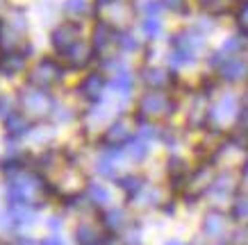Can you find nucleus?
<instances>
[{
	"label": "nucleus",
	"mask_w": 248,
	"mask_h": 245,
	"mask_svg": "<svg viewBox=\"0 0 248 245\" xmlns=\"http://www.w3.org/2000/svg\"><path fill=\"white\" fill-rule=\"evenodd\" d=\"M121 186H123V188H125V191H141V179L139 177H125V179H121Z\"/></svg>",
	"instance_id": "obj_30"
},
{
	"label": "nucleus",
	"mask_w": 248,
	"mask_h": 245,
	"mask_svg": "<svg viewBox=\"0 0 248 245\" xmlns=\"http://www.w3.org/2000/svg\"><path fill=\"white\" fill-rule=\"evenodd\" d=\"M232 0H203V7L207 12H214V14H221V12H226L228 5H230Z\"/></svg>",
	"instance_id": "obj_27"
},
{
	"label": "nucleus",
	"mask_w": 248,
	"mask_h": 245,
	"mask_svg": "<svg viewBox=\"0 0 248 245\" xmlns=\"http://www.w3.org/2000/svg\"><path fill=\"white\" fill-rule=\"evenodd\" d=\"M2 123H5L7 136H14V139H23V136H28V134L34 130L30 116H28V114H21V112H14L12 116H7V118L2 120Z\"/></svg>",
	"instance_id": "obj_10"
},
{
	"label": "nucleus",
	"mask_w": 248,
	"mask_h": 245,
	"mask_svg": "<svg viewBox=\"0 0 248 245\" xmlns=\"http://www.w3.org/2000/svg\"><path fill=\"white\" fill-rule=\"evenodd\" d=\"M48 227H50V230L53 231H57L62 227V220L60 218H57V216H53V218H50V220H48Z\"/></svg>",
	"instance_id": "obj_33"
},
{
	"label": "nucleus",
	"mask_w": 248,
	"mask_h": 245,
	"mask_svg": "<svg viewBox=\"0 0 248 245\" xmlns=\"http://www.w3.org/2000/svg\"><path fill=\"white\" fill-rule=\"evenodd\" d=\"M105 86H107V82H105V77H103V75H100V73H89L82 82H80L78 93H80L87 102L98 104L100 100H103V91H105Z\"/></svg>",
	"instance_id": "obj_6"
},
{
	"label": "nucleus",
	"mask_w": 248,
	"mask_h": 245,
	"mask_svg": "<svg viewBox=\"0 0 248 245\" xmlns=\"http://www.w3.org/2000/svg\"><path fill=\"white\" fill-rule=\"evenodd\" d=\"M218 75L226 82H239L248 75V61L241 57H228L221 66H218Z\"/></svg>",
	"instance_id": "obj_11"
},
{
	"label": "nucleus",
	"mask_w": 248,
	"mask_h": 245,
	"mask_svg": "<svg viewBox=\"0 0 248 245\" xmlns=\"http://www.w3.org/2000/svg\"><path fill=\"white\" fill-rule=\"evenodd\" d=\"M244 45H246V41H244L241 37H232V39H228L226 43L218 48V52H221V55H223V57L228 59V57H234V55H237V52H239Z\"/></svg>",
	"instance_id": "obj_20"
},
{
	"label": "nucleus",
	"mask_w": 248,
	"mask_h": 245,
	"mask_svg": "<svg viewBox=\"0 0 248 245\" xmlns=\"http://www.w3.org/2000/svg\"><path fill=\"white\" fill-rule=\"evenodd\" d=\"M237 21H239L241 30L248 34V0H244V2H241L239 12H237Z\"/></svg>",
	"instance_id": "obj_29"
},
{
	"label": "nucleus",
	"mask_w": 248,
	"mask_h": 245,
	"mask_svg": "<svg viewBox=\"0 0 248 245\" xmlns=\"http://www.w3.org/2000/svg\"><path fill=\"white\" fill-rule=\"evenodd\" d=\"M76 243L78 245H103V236L93 225H78L76 227Z\"/></svg>",
	"instance_id": "obj_16"
},
{
	"label": "nucleus",
	"mask_w": 248,
	"mask_h": 245,
	"mask_svg": "<svg viewBox=\"0 0 248 245\" xmlns=\"http://www.w3.org/2000/svg\"><path fill=\"white\" fill-rule=\"evenodd\" d=\"M162 9H164L162 0H141V5H137V12H141L143 16H159Z\"/></svg>",
	"instance_id": "obj_23"
},
{
	"label": "nucleus",
	"mask_w": 248,
	"mask_h": 245,
	"mask_svg": "<svg viewBox=\"0 0 248 245\" xmlns=\"http://www.w3.org/2000/svg\"><path fill=\"white\" fill-rule=\"evenodd\" d=\"M80 34H82V28H80V23H76V21L60 23V25H57V28L53 30V34H50L53 48L60 52V55H64L68 48H73V45L80 41Z\"/></svg>",
	"instance_id": "obj_4"
},
{
	"label": "nucleus",
	"mask_w": 248,
	"mask_h": 245,
	"mask_svg": "<svg viewBox=\"0 0 248 245\" xmlns=\"http://www.w3.org/2000/svg\"><path fill=\"white\" fill-rule=\"evenodd\" d=\"M18 102H21L23 112L28 114V116H50V109H53L55 100L48 96L46 89H39V86H32L30 84L28 89L21 91Z\"/></svg>",
	"instance_id": "obj_2"
},
{
	"label": "nucleus",
	"mask_w": 248,
	"mask_h": 245,
	"mask_svg": "<svg viewBox=\"0 0 248 245\" xmlns=\"http://www.w3.org/2000/svg\"><path fill=\"white\" fill-rule=\"evenodd\" d=\"M12 245H41L39 241H34V238H28V236H18Z\"/></svg>",
	"instance_id": "obj_32"
},
{
	"label": "nucleus",
	"mask_w": 248,
	"mask_h": 245,
	"mask_svg": "<svg viewBox=\"0 0 248 245\" xmlns=\"http://www.w3.org/2000/svg\"><path fill=\"white\" fill-rule=\"evenodd\" d=\"M87 191H89V198L93 204H107V202H109V191H107L103 184L91 182V184L87 186Z\"/></svg>",
	"instance_id": "obj_18"
},
{
	"label": "nucleus",
	"mask_w": 248,
	"mask_h": 245,
	"mask_svg": "<svg viewBox=\"0 0 248 245\" xmlns=\"http://www.w3.org/2000/svg\"><path fill=\"white\" fill-rule=\"evenodd\" d=\"M25 57H28V55L23 50L2 52V55H0V75L12 77V75H18L21 71H25V64H28Z\"/></svg>",
	"instance_id": "obj_12"
},
{
	"label": "nucleus",
	"mask_w": 248,
	"mask_h": 245,
	"mask_svg": "<svg viewBox=\"0 0 248 245\" xmlns=\"http://www.w3.org/2000/svg\"><path fill=\"white\" fill-rule=\"evenodd\" d=\"M64 61H66L71 68H84V66H89L91 59L96 57V52H93V48H91V43H87V41H78L73 48H68L64 55Z\"/></svg>",
	"instance_id": "obj_7"
},
{
	"label": "nucleus",
	"mask_w": 248,
	"mask_h": 245,
	"mask_svg": "<svg viewBox=\"0 0 248 245\" xmlns=\"http://www.w3.org/2000/svg\"><path fill=\"white\" fill-rule=\"evenodd\" d=\"M139 39L132 34V32H128V30H123V32H119V48H123L125 52H135V50H139Z\"/></svg>",
	"instance_id": "obj_21"
},
{
	"label": "nucleus",
	"mask_w": 248,
	"mask_h": 245,
	"mask_svg": "<svg viewBox=\"0 0 248 245\" xmlns=\"http://www.w3.org/2000/svg\"><path fill=\"white\" fill-rule=\"evenodd\" d=\"M128 139H130V127L123 118H119L116 123H112L109 130H107V134H105V141L109 143L112 148H119L121 143L128 141Z\"/></svg>",
	"instance_id": "obj_15"
},
{
	"label": "nucleus",
	"mask_w": 248,
	"mask_h": 245,
	"mask_svg": "<svg viewBox=\"0 0 248 245\" xmlns=\"http://www.w3.org/2000/svg\"><path fill=\"white\" fill-rule=\"evenodd\" d=\"M141 82L148 84V86H153V89H162V86H166V84L171 82V73L164 71V68L148 66L141 71Z\"/></svg>",
	"instance_id": "obj_14"
},
{
	"label": "nucleus",
	"mask_w": 248,
	"mask_h": 245,
	"mask_svg": "<svg viewBox=\"0 0 248 245\" xmlns=\"http://www.w3.org/2000/svg\"><path fill=\"white\" fill-rule=\"evenodd\" d=\"M146 155H148V150H146V143H143V139H135V141H130V157H132V159L141 161Z\"/></svg>",
	"instance_id": "obj_26"
},
{
	"label": "nucleus",
	"mask_w": 248,
	"mask_h": 245,
	"mask_svg": "<svg viewBox=\"0 0 248 245\" xmlns=\"http://www.w3.org/2000/svg\"><path fill=\"white\" fill-rule=\"evenodd\" d=\"M162 2H164V7L173 9V12H180V9L185 7V2H187V0H162Z\"/></svg>",
	"instance_id": "obj_31"
},
{
	"label": "nucleus",
	"mask_w": 248,
	"mask_h": 245,
	"mask_svg": "<svg viewBox=\"0 0 248 245\" xmlns=\"http://www.w3.org/2000/svg\"><path fill=\"white\" fill-rule=\"evenodd\" d=\"M62 9H64V14L71 16V18H80V16H84L89 12V2H87V0H64Z\"/></svg>",
	"instance_id": "obj_17"
},
{
	"label": "nucleus",
	"mask_w": 248,
	"mask_h": 245,
	"mask_svg": "<svg viewBox=\"0 0 248 245\" xmlns=\"http://www.w3.org/2000/svg\"><path fill=\"white\" fill-rule=\"evenodd\" d=\"M171 109H173L171 98L166 96V93H162V91H157V89L148 91V93L139 100V116H141V118L166 116V114H171Z\"/></svg>",
	"instance_id": "obj_3"
},
{
	"label": "nucleus",
	"mask_w": 248,
	"mask_h": 245,
	"mask_svg": "<svg viewBox=\"0 0 248 245\" xmlns=\"http://www.w3.org/2000/svg\"><path fill=\"white\" fill-rule=\"evenodd\" d=\"M112 45H119V32L114 30L112 23L107 21H98V25L93 28L91 34V48L98 57H107V52Z\"/></svg>",
	"instance_id": "obj_5"
},
{
	"label": "nucleus",
	"mask_w": 248,
	"mask_h": 245,
	"mask_svg": "<svg viewBox=\"0 0 248 245\" xmlns=\"http://www.w3.org/2000/svg\"><path fill=\"white\" fill-rule=\"evenodd\" d=\"M132 86H135V77H132L125 68L114 71V77L109 80V89H112L114 93H119L123 100H128L130 93H132Z\"/></svg>",
	"instance_id": "obj_13"
},
{
	"label": "nucleus",
	"mask_w": 248,
	"mask_h": 245,
	"mask_svg": "<svg viewBox=\"0 0 248 245\" xmlns=\"http://www.w3.org/2000/svg\"><path fill=\"white\" fill-rule=\"evenodd\" d=\"M37 211L39 209L30 207V204H7L5 218L12 223V227H25V225H34Z\"/></svg>",
	"instance_id": "obj_9"
},
{
	"label": "nucleus",
	"mask_w": 248,
	"mask_h": 245,
	"mask_svg": "<svg viewBox=\"0 0 248 245\" xmlns=\"http://www.w3.org/2000/svg\"><path fill=\"white\" fill-rule=\"evenodd\" d=\"M16 104H18V100L12 98L9 93L7 96H0V118L5 120L7 116H12V114L16 112Z\"/></svg>",
	"instance_id": "obj_24"
},
{
	"label": "nucleus",
	"mask_w": 248,
	"mask_h": 245,
	"mask_svg": "<svg viewBox=\"0 0 248 245\" xmlns=\"http://www.w3.org/2000/svg\"><path fill=\"white\" fill-rule=\"evenodd\" d=\"M62 75H64V68L55 59H50V57H44V59H39L37 64L30 68L28 82H30L32 86H39V89L48 91L53 84H57V82L62 80Z\"/></svg>",
	"instance_id": "obj_1"
},
{
	"label": "nucleus",
	"mask_w": 248,
	"mask_h": 245,
	"mask_svg": "<svg viewBox=\"0 0 248 245\" xmlns=\"http://www.w3.org/2000/svg\"><path fill=\"white\" fill-rule=\"evenodd\" d=\"M166 245H180V243H178V241H169V243H166Z\"/></svg>",
	"instance_id": "obj_35"
},
{
	"label": "nucleus",
	"mask_w": 248,
	"mask_h": 245,
	"mask_svg": "<svg viewBox=\"0 0 248 245\" xmlns=\"http://www.w3.org/2000/svg\"><path fill=\"white\" fill-rule=\"evenodd\" d=\"M41 245H62V241H60V238H55V236H50V238H44V241H41Z\"/></svg>",
	"instance_id": "obj_34"
},
{
	"label": "nucleus",
	"mask_w": 248,
	"mask_h": 245,
	"mask_svg": "<svg viewBox=\"0 0 248 245\" xmlns=\"http://www.w3.org/2000/svg\"><path fill=\"white\" fill-rule=\"evenodd\" d=\"M237 114V98L232 93H226V96L217 100V102L210 107L207 112V120L212 123H223V120H230Z\"/></svg>",
	"instance_id": "obj_8"
},
{
	"label": "nucleus",
	"mask_w": 248,
	"mask_h": 245,
	"mask_svg": "<svg viewBox=\"0 0 248 245\" xmlns=\"http://www.w3.org/2000/svg\"><path fill=\"white\" fill-rule=\"evenodd\" d=\"M105 225L107 227H116V230H119L121 225H123V211H121V209H112V211H109V214L105 216Z\"/></svg>",
	"instance_id": "obj_28"
},
{
	"label": "nucleus",
	"mask_w": 248,
	"mask_h": 245,
	"mask_svg": "<svg viewBox=\"0 0 248 245\" xmlns=\"http://www.w3.org/2000/svg\"><path fill=\"white\" fill-rule=\"evenodd\" d=\"M50 116H53L55 123H68V120L73 118V114H71V109L68 107H64V104H53V109H50Z\"/></svg>",
	"instance_id": "obj_25"
},
{
	"label": "nucleus",
	"mask_w": 248,
	"mask_h": 245,
	"mask_svg": "<svg viewBox=\"0 0 248 245\" xmlns=\"http://www.w3.org/2000/svg\"><path fill=\"white\" fill-rule=\"evenodd\" d=\"M141 32L148 39H155V37H157L159 32H162V21H159V16H143Z\"/></svg>",
	"instance_id": "obj_19"
},
{
	"label": "nucleus",
	"mask_w": 248,
	"mask_h": 245,
	"mask_svg": "<svg viewBox=\"0 0 248 245\" xmlns=\"http://www.w3.org/2000/svg\"><path fill=\"white\" fill-rule=\"evenodd\" d=\"M203 230L207 236H218L221 231H223V223H221V216L212 214V216H205V225Z\"/></svg>",
	"instance_id": "obj_22"
}]
</instances>
